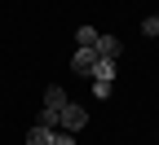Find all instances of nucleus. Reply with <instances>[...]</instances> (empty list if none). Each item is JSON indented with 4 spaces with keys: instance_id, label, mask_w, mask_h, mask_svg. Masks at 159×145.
I'll use <instances>...</instances> for the list:
<instances>
[{
    "instance_id": "obj_9",
    "label": "nucleus",
    "mask_w": 159,
    "mask_h": 145,
    "mask_svg": "<svg viewBox=\"0 0 159 145\" xmlns=\"http://www.w3.org/2000/svg\"><path fill=\"white\" fill-rule=\"evenodd\" d=\"M35 123H44V128H57V110H49V106H44V110H40V119H35Z\"/></svg>"
},
{
    "instance_id": "obj_4",
    "label": "nucleus",
    "mask_w": 159,
    "mask_h": 145,
    "mask_svg": "<svg viewBox=\"0 0 159 145\" xmlns=\"http://www.w3.org/2000/svg\"><path fill=\"white\" fill-rule=\"evenodd\" d=\"M53 136H57L53 128H44V123H35V128L27 132V145H53Z\"/></svg>"
},
{
    "instance_id": "obj_11",
    "label": "nucleus",
    "mask_w": 159,
    "mask_h": 145,
    "mask_svg": "<svg viewBox=\"0 0 159 145\" xmlns=\"http://www.w3.org/2000/svg\"><path fill=\"white\" fill-rule=\"evenodd\" d=\"M53 145H75V132H57V136H53Z\"/></svg>"
},
{
    "instance_id": "obj_2",
    "label": "nucleus",
    "mask_w": 159,
    "mask_h": 145,
    "mask_svg": "<svg viewBox=\"0 0 159 145\" xmlns=\"http://www.w3.org/2000/svg\"><path fill=\"white\" fill-rule=\"evenodd\" d=\"M93 66H97V49H75V57H71V70H80V75H93Z\"/></svg>"
},
{
    "instance_id": "obj_8",
    "label": "nucleus",
    "mask_w": 159,
    "mask_h": 145,
    "mask_svg": "<svg viewBox=\"0 0 159 145\" xmlns=\"http://www.w3.org/2000/svg\"><path fill=\"white\" fill-rule=\"evenodd\" d=\"M93 97H97V101L111 97V84H106V79H93Z\"/></svg>"
},
{
    "instance_id": "obj_6",
    "label": "nucleus",
    "mask_w": 159,
    "mask_h": 145,
    "mask_svg": "<svg viewBox=\"0 0 159 145\" xmlns=\"http://www.w3.org/2000/svg\"><path fill=\"white\" fill-rule=\"evenodd\" d=\"M44 106H49V110H62V106H66V92H62V88L53 84V88L44 92Z\"/></svg>"
},
{
    "instance_id": "obj_3",
    "label": "nucleus",
    "mask_w": 159,
    "mask_h": 145,
    "mask_svg": "<svg viewBox=\"0 0 159 145\" xmlns=\"http://www.w3.org/2000/svg\"><path fill=\"white\" fill-rule=\"evenodd\" d=\"M115 75H119V66H115V57H97V66H93V79H106V84H111Z\"/></svg>"
},
{
    "instance_id": "obj_5",
    "label": "nucleus",
    "mask_w": 159,
    "mask_h": 145,
    "mask_svg": "<svg viewBox=\"0 0 159 145\" xmlns=\"http://www.w3.org/2000/svg\"><path fill=\"white\" fill-rule=\"evenodd\" d=\"M93 49H97V57H119V40L115 35H97Z\"/></svg>"
},
{
    "instance_id": "obj_7",
    "label": "nucleus",
    "mask_w": 159,
    "mask_h": 145,
    "mask_svg": "<svg viewBox=\"0 0 159 145\" xmlns=\"http://www.w3.org/2000/svg\"><path fill=\"white\" fill-rule=\"evenodd\" d=\"M75 44H80V49H93V44H97V31H93V27H80V31H75Z\"/></svg>"
},
{
    "instance_id": "obj_1",
    "label": "nucleus",
    "mask_w": 159,
    "mask_h": 145,
    "mask_svg": "<svg viewBox=\"0 0 159 145\" xmlns=\"http://www.w3.org/2000/svg\"><path fill=\"white\" fill-rule=\"evenodd\" d=\"M57 123H62L66 132H80V128L89 123V110H84V106H71V101H66V106L57 110Z\"/></svg>"
},
{
    "instance_id": "obj_10",
    "label": "nucleus",
    "mask_w": 159,
    "mask_h": 145,
    "mask_svg": "<svg viewBox=\"0 0 159 145\" xmlns=\"http://www.w3.org/2000/svg\"><path fill=\"white\" fill-rule=\"evenodd\" d=\"M142 35H159V18H146V22H142Z\"/></svg>"
}]
</instances>
